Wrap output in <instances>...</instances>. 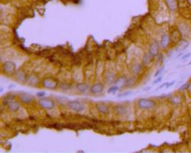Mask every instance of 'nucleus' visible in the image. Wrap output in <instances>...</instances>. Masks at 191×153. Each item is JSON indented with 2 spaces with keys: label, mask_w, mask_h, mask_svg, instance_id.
Here are the masks:
<instances>
[{
  "label": "nucleus",
  "mask_w": 191,
  "mask_h": 153,
  "mask_svg": "<svg viewBox=\"0 0 191 153\" xmlns=\"http://www.w3.org/2000/svg\"><path fill=\"white\" fill-rule=\"evenodd\" d=\"M156 105V103L154 100H149V99L141 98L140 99L138 102V106L139 108L142 109H151L154 106Z\"/></svg>",
  "instance_id": "nucleus-1"
},
{
  "label": "nucleus",
  "mask_w": 191,
  "mask_h": 153,
  "mask_svg": "<svg viewBox=\"0 0 191 153\" xmlns=\"http://www.w3.org/2000/svg\"><path fill=\"white\" fill-rule=\"evenodd\" d=\"M38 104L41 106L42 108L45 109H52L55 107V102L52 100H50L48 98H42L40 99L38 101Z\"/></svg>",
  "instance_id": "nucleus-2"
},
{
  "label": "nucleus",
  "mask_w": 191,
  "mask_h": 153,
  "mask_svg": "<svg viewBox=\"0 0 191 153\" xmlns=\"http://www.w3.org/2000/svg\"><path fill=\"white\" fill-rule=\"evenodd\" d=\"M42 84L44 87L48 89H55L57 87V81L54 78L48 77L44 80Z\"/></svg>",
  "instance_id": "nucleus-3"
},
{
  "label": "nucleus",
  "mask_w": 191,
  "mask_h": 153,
  "mask_svg": "<svg viewBox=\"0 0 191 153\" xmlns=\"http://www.w3.org/2000/svg\"><path fill=\"white\" fill-rule=\"evenodd\" d=\"M68 105H69V107L72 110H74L75 112H81L84 109V107H83V105L82 103L80 102H79L77 100H71L70 101L69 103H68Z\"/></svg>",
  "instance_id": "nucleus-4"
},
{
  "label": "nucleus",
  "mask_w": 191,
  "mask_h": 153,
  "mask_svg": "<svg viewBox=\"0 0 191 153\" xmlns=\"http://www.w3.org/2000/svg\"><path fill=\"white\" fill-rule=\"evenodd\" d=\"M15 68H16V65L12 61H7L3 64V70L5 72L9 74L15 72Z\"/></svg>",
  "instance_id": "nucleus-5"
},
{
  "label": "nucleus",
  "mask_w": 191,
  "mask_h": 153,
  "mask_svg": "<svg viewBox=\"0 0 191 153\" xmlns=\"http://www.w3.org/2000/svg\"><path fill=\"white\" fill-rule=\"evenodd\" d=\"M159 52V45L157 42H154L152 43L150 45V48H149V51L148 53L151 55L152 57H155L157 55H158Z\"/></svg>",
  "instance_id": "nucleus-6"
},
{
  "label": "nucleus",
  "mask_w": 191,
  "mask_h": 153,
  "mask_svg": "<svg viewBox=\"0 0 191 153\" xmlns=\"http://www.w3.org/2000/svg\"><path fill=\"white\" fill-rule=\"evenodd\" d=\"M20 100L24 103H31L34 100V96L29 94L24 93L20 96Z\"/></svg>",
  "instance_id": "nucleus-7"
},
{
  "label": "nucleus",
  "mask_w": 191,
  "mask_h": 153,
  "mask_svg": "<svg viewBox=\"0 0 191 153\" xmlns=\"http://www.w3.org/2000/svg\"><path fill=\"white\" fill-rule=\"evenodd\" d=\"M104 90V86L102 83H95L90 87V92L93 94H99Z\"/></svg>",
  "instance_id": "nucleus-8"
},
{
  "label": "nucleus",
  "mask_w": 191,
  "mask_h": 153,
  "mask_svg": "<svg viewBox=\"0 0 191 153\" xmlns=\"http://www.w3.org/2000/svg\"><path fill=\"white\" fill-rule=\"evenodd\" d=\"M7 105H8V107H9V109L12 112H16L18 111L20 108V105L19 103H18L17 101L15 100H9L8 103H7Z\"/></svg>",
  "instance_id": "nucleus-9"
},
{
  "label": "nucleus",
  "mask_w": 191,
  "mask_h": 153,
  "mask_svg": "<svg viewBox=\"0 0 191 153\" xmlns=\"http://www.w3.org/2000/svg\"><path fill=\"white\" fill-rule=\"evenodd\" d=\"M165 2H166V4H167V7H168V9L170 10L174 11V10H176L177 9V0H165Z\"/></svg>",
  "instance_id": "nucleus-10"
},
{
  "label": "nucleus",
  "mask_w": 191,
  "mask_h": 153,
  "mask_svg": "<svg viewBox=\"0 0 191 153\" xmlns=\"http://www.w3.org/2000/svg\"><path fill=\"white\" fill-rule=\"evenodd\" d=\"M96 109L100 113L102 114H107L109 113V107H107L106 105H105L103 103H100L96 105Z\"/></svg>",
  "instance_id": "nucleus-11"
},
{
  "label": "nucleus",
  "mask_w": 191,
  "mask_h": 153,
  "mask_svg": "<svg viewBox=\"0 0 191 153\" xmlns=\"http://www.w3.org/2000/svg\"><path fill=\"white\" fill-rule=\"evenodd\" d=\"M188 46H189V42H188V41L181 40V41H180V44L178 45L177 51H184L186 48H188Z\"/></svg>",
  "instance_id": "nucleus-12"
},
{
  "label": "nucleus",
  "mask_w": 191,
  "mask_h": 153,
  "mask_svg": "<svg viewBox=\"0 0 191 153\" xmlns=\"http://www.w3.org/2000/svg\"><path fill=\"white\" fill-rule=\"evenodd\" d=\"M168 42H169V36L167 34H164L161 36V47L162 48H165L168 45Z\"/></svg>",
  "instance_id": "nucleus-13"
},
{
  "label": "nucleus",
  "mask_w": 191,
  "mask_h": 153,
  "mask_svg": "<svg viewBox=\"0 0 191 153\" xmlns=\"http://www.w3.org/2000/svg\"><path fill=\"white\" fill-rule=\"evenodd\" d=\"M76 88L80 92L84 93V92L87 91V90H89V86L87 85V84H86V83H77V84H76Z\"/></svg>",
  "instance_id": "nucleus-14"
},
{
  "label": "nucleus",
  "mask_w": 191,
  "mask_h": 153,
  "mask_svg": "<svg viewBox=\"0 0 191 153\" xmlns=\"http://www.w3.org/2000/svg\"><path fill=\"white\" fill-rule=\"evenodd\" d=\"M152 56L151 55L149 54V53H148V54H146L145 56H144L143 57V63L145 64H146V65H148V64H150V63L151 62V58H152Z\"/></svg>",
  "instance_id": "nucleus-15"
},
{
  "label": "nucleus",
  "mask_w": 191,
  "mask_h": 153,
  "mask_svg": "<svg viewBox=\"0 0 191 153\" xmlns=\"http://www.w3.org/2000/svg\"><path fill=\"white\" fill-rule=\"evenodd\" d=\"M126 79L125 77H120L119 79H118V81H116V83H117L118 87H123V86L125 85L126 83Z\"/></svg>",
  "instance_id": "nucleus-16"
},
{
  "label": "nucleus",
  "mask_w": 191,
  "mask_h": 153,
  "mask_svg": "<svg viewBox=\"0 0 191 153\" xmlns=\"http://www.w3.org/2000/svg\"><path fill=\"white\" fill-rule=\"evenodd\" d=\"M141 70V66L140 64H135L132 68V70L134 74H138Z\"/></svg>",
  "instance_id": "nucleus-17"
},
{
  "label": "nucleus",
  "mask_w": 191,
  "mask_h": 153,
  "mask_svg": "<svg viewBox=\"0 0 191 153\" xmlns=\"http://www.w3.org/2000/svg\"><path fill=\"white\" fill-rule=\"evenodd\" d=\"M115 110H116L118 113L119 114H124L126 111V108L123 106H117V107H115Z\"/></svg>",
  "instance_id": "nucleus-18"
},
{
  "label": "nucleus",
  "mask_w": 191,
  "mask_h": 153,
  "mask_svg": "<svg viewBox=\"0 0 191 153\" xmlns=\"http://www.w3.org/2000/svg\"><path fill=\"white\" fill-rule=\"evenodd\" d=\"M119 87H118V86L111 87L109 90H108V93H109V94H115V92L119 90Z\"/></svg>",
  "instance_id": "nucleus-19"
},
{
  "label": "nucleus",
  "mask_w": 191,
  "mask_h": 153,
  "mask_svg": "<svg viewBox=\"0 0 191 153\" xmlns=\"http://www.w3.org/2000/svg\"><path fill=\"white\" fill-rule=\"evenodd\" d=\"M132 94V91H126V92H123V93H121L118 95V97L119 98H122V97H126V96H128L129 95Z\"/></svg>",
  "instance_id": "nucleus-20"
},
{
  "label": "nucleus",
  "mask_w": 191,
  "mask_h": 153,
  "mask_svg": "<svg viewBox=\"0 0 191 153\" xmlns=\"http://www.w3.org/2000/svg\"><path fill=\"white\" fill-rule=\"evenodd\" d=\"M180 97H179V96H175V97H173V98L171 99L172 103H174V104H177H177H179V103H180Z\"/></svg>",
  "instance_id": "nucleus-21"
},
{
  "label": "nucleus",
  "mask_w": 191,
  "mask_h": 153,
  "mask_svg": "<svg viewBox=\"0 0 191 153\" xmlns=\"http://www.w3.org/2000/svg\"><path fill=\"white\" fill-rule=\"evenodd\" d=\"M163 70H164V67H162V68H160V69H159V70H157L156 73H155V74H154V76H155V77H157V76H158L159 75L161 74V73H162V71H163Z\"/></svg>",
  "instance_id": "nucleus-22"
},
{
  "label": "nucleus",
  "mask_w": 191,
  "mask_h": 153,
  "mask_svg": "<svg viewBox=\"0 0 191 153\" xmlns=\"http://www.w3.org/2000/svg\"><path fill=\"white\" fill-rule=\"evenodd\" d=\"M188 86H189V83H184L183 85H182L181 87H180V90H187V88H188Z\"/></svg>",
  "instance_id": "nucleus-23"
},
{
  "label": "nucleus",
  "mask_w": 191,
  "mask_h": 153,
  "mask_svg": "<svg viewBox=\"0 0 191 153\" xmlns=\"http://www.w3.org/2000/svg\"><path fill=\"white\" fill-rule=\"evenodd\" d=\"M161 80H162V76H159V77H158V78L155 80V81L153 82V84H156V83H160L161 81Z\"/></svg>",
  "instance_id": "nucleus-24"
},
{
  "label": "nucleus",
  "mask_w": 191,
  "mask_h": 153,
  "mask_svg": "<svg viewBox=\"0 0 191 153\" xmlns=\"http://www.w3.org/2000/svg\"><path fill=\"white\" fill-rule=\"evenodd\" d=\"M190 56H191V52L187 53V55H185L184 56H183V57H182V58H181V59H182V60L187 59V58H189V57H190Z\"/></svg>",
  "instance_id": "nucleus-25"
},
{
  "label": "nucleus",
  "mask_w": 191,
  "mask_h": 153,
  "mask_svg": "<svg viewBox=\"0 0 191 153\" xmlns=\"http://www.w3.org/2000/svg\"><path fill=\"white\" fill-rule=\"evenodd\" d=\"M175 83V81H172V82H170V83H167V84H166V88H168L170 87H171V86H173Z\"/></svg>",
  "instance_id": "nucleus-26"
},
{
  "label": "nucleus",
  "mask_w": 191,
  "mask_h": 153,
  "mask_svg": "<svg viewBox=\"0 0 191 153\" xmlns=\"http://www.w3.org/2000/svg\"><path fill=\"white\" fill-rule=\"evenodd\" d=\"M37 95L38 96H40V97H41V96H45V93H44V92H38L37 94Z\"/></svg>",
  "instance_id": "nucleus-27"
},
{
  "label": "nucleus",
  "mask_w": 191,
  "mask_h": 153,
  "mask_svg": "<svg viewBox=\"0 0 191 153\" xmlns=\"http://www.w3.org/2000/svg\"><path fill=\"white\" fill-rule=\"evenodd\" d=\"M166 84H167V83H163V84H161V86H159L157 88V90H161V89L164 88V87H165V86H166Z\"/></svg>",
  "instance_id": "nucleus-28"
},
{
  "label": "nucleus",
  "mask_w": 191,
  "mask_h": 153,
  "mask_svg": "<svg viewBox=\"0 0 191 153\" xmlns=\"http://www.w3.org/2000/svg\"><path fill=\"white\" fill-rule=\"evenodd\" d=\"M187 90H188V92H189L190 94H191V83H189V86H188V88H187Z\"/></svg>",
  "instance_id": "nucleus-29"
},
{
  "label": "nucleus",
  "mask_w": 191,
  "mask_h": 153,
  "mask_svg": "<svg viewBox=\"0 0 191 153\" xmlns=\"http://www.w3.org/2000/svg\"><path fill=\"white\" fill-rule=\"evenodd\" d=\"M73 1H74V2H75V3H78L80 0H73Z\"/></svg>",
  "instance_id": "nucleus-30"
},
{
  "label": "nucleus",
  "mask_w": 191,
  "mask_h": 153,
  "mask_svg": "<svg viewBox=\"0 0 191 153\" xmlns=\"http://www.w3.org/2000/svg\"><path fill=\"white\" fill-rule=\"evenodd\" d=\"M188 65H191V61H190V62L189 64H188Z\"/></svg>",
  "instance_id": "nucleus-31"
}]
</instances>
